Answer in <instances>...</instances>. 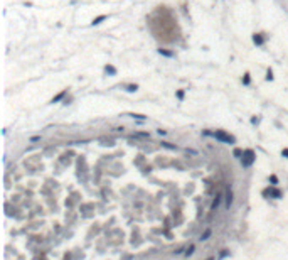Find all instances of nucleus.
Returning <instances> with one entry per match:
<instances>
[{"label": "nucleus", "instance_id": "39448f33", "mask_svg": "<svg viewBox=\"0 0 288 260\" xmlns=\"http://www.w3.org/2000/svg\"><path fill=\"white\" fill-rule=\"evenodd\" d=\"M224 199H226V205H224V206H226V210H229V208L233 206V191H231V189H228L226 198H224Z\"/></svg>", "mask_w": 288, "mask_h": 260}, {"label": "nucleus", "instance_id": "dca6fc26", "mask_svg": "<svg viewBox=\"0 0 288 260\" xmlns=\"http://www.w3.org/2000/svg\"><path fill=\"white\" fill-rule=\"evenodd\" d=\"M182 250H184V248H177V250L174 252V255H180V253H182Z\"/></svg>", "mask_w": 288, "mask_h": 260}, {"label": "nucleus", "instance_id": "9b49d317", "mask_svg": "<svg viewBox=\"0 0 288 260\" xmlns=\"http://www.w3.org/2000/svg\"><path fill=\"white\" fill-rule=\"evenodd\" d=\"M64 95H66V91H62V93H61V95H57V96H56V98H54V100H52V103L59 102V100H61V98H62V96H64Z\"/></svg>", "mask_w": 288, "mask_h": 260}, {"label": "nucleus", "instance_id": "ddd939ff", "mask_svg": "<svg viewBox=\"0 0 288 260\" xmlns=\"http://www.w3.org/2000/svg\"><path fill=\"white\" fill-rule=\"evenodd\" d=\"M187 154H190V156H197V151H194V149H187Z\"/></svg>", "mask_w": 288, "mask_h": 260}, {"label": "nucleus", "instance_id": "7ed1b4c3", "mask_svg": "<svg viewBox=\"0 0 288 260\" xmlns=\"http://www.w3.org/2000/svg\"><path fill=\"white\" fill-rule=\"evenodd\" d=\"M263 194L265 196H271V198H275V199H280L283 196V193L280 189H276V188H268V189L263 191Z\"/></svg>", "mask_w": 288, "mask_h": 260}, {"label": "nucleus", "instance_id": "6ab92c4d", "mask_svg": "<svg viewBox=\"0 0 288 260\" xmlns=\"http://www.w3.org/2000/svg\"><path fill=\"white\" fill-rule=\"evenodd\" d=\"M37 140H40V137H30V142H37Z\"/></svg>", "mask_w": 288, "mask_h": 260}, {"label": "nucleus", "instance_id": "0eeeda50", "mask_svg": "<svg viewBox=\"0 0 288 260\" xmlns=\"http://www.w3.org/2000/svg\"><path fill=\"white\" fill-rule=\"evenodd\" d=\"M194 252H195V245H189L187 250L184 252V255H185V257H190V255H194Z\"/></svg>", "mask_w": 288, "mask_h": 260}, {"label": "nucleus", "instance_id": "f8f14e48", "mask_svg": "<svg viewBox=\"0 0 288 260\" xmlns=\"http://www.w3.org/2000/svg\"><path fill=\"white\" fill-rule=\"evenodd\" d=\"M270 181L273 183V186H276V184H278V178H276V176H270Z\"/></svg>", "mask_w": 288, "mask_h": 260}, {"label": "nucleus", "instance_id": "f03ea898", "mask_svg": "<svg viewBox=\"0 0 288 260\" xmlns=\"http://www.w3.org/2000/svg\"><path fill=\"white\" fill-rule=\"evenodd\" d=\"M243 156H244V157H243L241 162H243V166H244V167H249V166L255 162V152H253V151H246Z\"/></svg>", "mask_w": 288, "mask_h": 260}, {"label": "nucleus", "instance_id": "6e6552de", "mask_svg": "<svg viewBox=\"0 0 288 260\" xmlns=\"http://www.w3.org/2000/svg\"><path fill=\"white\" fill-rule=\"evenodd\" d=\"M162 147H165V149H170V151H177V145L170 144V142H162Z\"/></svg>", "mask_w": 288, "mask_h": 260}, {"label": "nucleus", "instance_id": "412c9836", "mask_svg": "<svg viewBox=\"0 0 288 260\" xmlns=\"http://www.w3.org/2000/svg\"><path fill=\"white\" fill-rule=\"evenodd\" d=\"M207 260H214V259H207Z\"/></svg>", "mask_w": 288, "mask_h": 260}, {"label": "nucleus", "instance_id": "f257e3e1", "mask_svg": "<svg viewBox=\"0 0 288 260\" xmlns=\"http://www.w3.org/2000/svg\"><path fill=\"white\" fill-rule=\"evenodd\" d=\"M212 135H214V139H216V140H219V142H224V144H229V145L236 144V139L233 137V135L226 134L224 130H217V132H214Z\"/></svg>", "mask_w": 288, "mask_h": 260}, {"label": "nucleus", "instance_id": "a211bd4d", "mask_svg": "<svg viewBox=\"0 0 288 260\" xmlns=\"http://www.w3.org/2000/svg\"><path fill=\"white\" fill-rule=\"evenodd\" d=\"M103 19H105V17H98V19H96V21H94V22H93V24H100V22H101V21H103Z\"/></svg>", "mask_w": 288, "mask_h": 260}, {"label": "nucleus", "instance_id": "f3484780", "mask_svg": "<svg viewBox=\"0 0 288 260\" xmlns=\"http://www.w3.org/2000/svg\"><path fill=\"white\" fill-rule=\"evenodd\" d=\"M282 156H285V157H288V149H283V151H282Z\"/></svg>", "mask_w": 288, "mask_h": 260}, {"label": "nucleus", "instance_id": "423d86ee", "mask_svg": "<svg viewBox=\"0 0 288 260\" xmlns=\"http://www.w3.org/2000/svg\"><path fill=\"white\" fill-rule=\"evenodd\" d=\"M221 201H222V194H217L216 199L212 201V205H211V211H216V210L219 208V205H221Z\"/></svg>", "mask_w": 288, "mask_h": 260}, {"label": "nucleus", "instance_id": "20e7f679", "mask_svg": "<svg viewBox=\"0 0 288 260\" xmlns=\"http://www.w3.org/2000/svg\"><path fill=\"white\" fill-rule=\"evenodd\" d=\"M211 237H212V228H206V230L201 233V237H199V242H207Z\"/></svg>", "mask_w": 288, "mask_h": 260}, {"label": "nucleus", "instance_id": "9d476101", "mask_svg": "<svg viewBox=\"0 0 288 260\" xmlns=\"http://www.w3.org/2000/svg\"><path fill=\"white\" fill-rule=\"evenodd\" d=\"M255 42L256 44H263V39L260 37V34H255Z\"/></svg>", "mask_w": 288, "mask_h": 260}, {"label": "nucleus", "instance_id": "aec40b11", "mask_svg": "<svg viewBox=\"0 0 288 260\" xmlns=\"http://www.w3.org/2000/svg\"><path fill=\"white\" fill-rule=\"evenodd\" d=\"M157 132H159V135H165V134H167V132H165V130H157Z\"/></svg>", "mask_w": 288, "mask_h": 260}, {"label": "nucleus", "instance_id": "2eb2a0df", "mask_svg": "<svg viewBox=\"0 0 288 260\" xmlns=\"http://www.w3.org/2000/svg\"><path fill=\"white\" fill-rule=\"evenodd\" d=\"M135 90H137V85H135V86H133V85H130V86H128V91H135Z\"/></svg>", "mask_w": 288, "mask_h": 260}, {"label": "nucleus", "instance_id": "4468645a", "mask_svg": "<svg viewBox=\"0 0 288 260\" xmlns=\"http://www.w3.org/2000/svg\"><path fill=\"white\" fill-rule=\"evenodd\" d=\"M228 250H221V255H219V259H224V257H226V255H228Z\"/></svg>", "mask_w": 288, "mask_h": 260}, {"label": "nucleus", "instance_id": "1a4fd4ad", "mask_svg": "<svg viewBox=\"0 0 288 260\" xmlns=\"http://www.w3.org/2000/svg\"><path fill=\"white\" fill-rule=\"evenodd\" d=\"M243 154H244L243 151H239V149H236V151H234V157H236V159H241V156H243Z\"/></svg>", "mask_w": 288, "mask_h": 260}]
</instances>
